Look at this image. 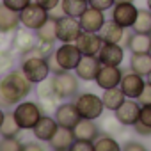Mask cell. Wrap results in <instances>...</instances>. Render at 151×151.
I'll list each match as a JSON object with an SVG mask.
<instances>
[{
  "label": "cell",
  "instance_id": "d590c367",
  "mask_svg": "<svg viewBox=\"0 0 151 151\" xmlns=\"http://www.w3.org/2000/svg\"><path fill=\"white\" fill-rule=\"evenodd\" d=\"M34 0H2V4H6L9 9H13V11H23L29 4H32Z\"/></svg>",
  "mask_w": 151,
  "mask_h": 151
},
{
  "label": "cell",
  "instance_id": "8992f818",
  "mask_svg": "<svg viewBox=\"0 0 151 151\" xmlns=\"http://www.w3.org/2000/svg\"><path fill=\"white\" fill-rule=\"evenodd\" d=\"M50 18L48 11L45 7H41L39 4L32 2L29 4L23 11H20V22H22V27L25 29H30V30H37L46 20Z\"/></svg>",
  "mask_w": 151,
  "mask_h": 151
},
{
  "label": "cell",
  "instance_id": "d6986e66",
  "mask_svg": "<svg viewBox=\"0 0 151 151\" xmlns=\"http://www.w3.org/2000/svg\"><path fill=\"white\" fill-rule=\"evenodd\" d=\"M75 140H77V137H75L73 128L59 126L57 132L53 133V137L48 140V144H50V147L55 149V151H71Z\"/></svg>",
  "mask_w": 151,
  "mask_h": 151
},
{
  "label": "cell",
  "instance_id": "5b68a950",
  "mask_svg": "<svg viewBox=\"0 0 151 151\" xmlns=\"http://www.w3.org/2000/svg\"><path fill=\"white\" fill-rule=\"evenodd\" d=\"M20 69L32 84H39L50 77L48 59H45V57H22Z\"/></svg>",
  "mask_w": 151,
  "mask_h": 151
},
{
  "label": "cell",
  "instance_id": "e575fe53",
  "mask_svg": "<svg viewBox=\"0 0 151 151\" xmlns=\"http://www.w3.org/2000/svg\"><path fill=\"white\" fill-rule=\"evenodd\" d=\"M37 96H39V100H43V98H59L53 91L52 80H48V78L37 84Z\"/></svg>",
  "mask_w": 151,
  "mask_h": 151
},
{
  "label": "cell",
  "instance_id": "bcb514c9",
  "mask_svg": "<svg viewBox=\"0 0 151 151\" xmlns=\"http://www.w3.org/2000/svg\"><path fill=\"white\" fill-rule=\"evenodd\" d=\"M34 149H41V144H37V142H29V144H23V151H34Z\"/></svg>",
  "mask_w": 151,
  "mask_h": 151
},
{
  "label": "cell",
  "instance_id": "7bdbcfd3",
  "mask_svg": "<svg viewBox=\"0 0 151 151\" xmlns=\"http://www.w3.org/2000/svg\"><path fill=\"white\" fill-rule=\"evenodd\" d=\"M137 100H139V103H140V105H146V103H151V86H149V84H146V87H144V91L140 93V96H139Z\"/></svg>",
  "mask_w": 151,
  "mask_h": 151
},
{
  "label": "cell",
  "instance_id": "f907efd6",
  "mask_svg": "<svg viewBox=\"0 0 151 151\" xmlns=\"http://www.w3.org/2000/svg\"><path fill=\"white\" fill-rule=\"evenodd\" d=\"M116 2H135V0H116Z\"/></svg>",
  "mask_w": 151,
  "mask_h": 151
},
{
  "label": "cell",
  "instance_id": "30bf717a",
  "mask_svg": "<svg viewBox=\"0 0 151 151\" xmlns=\"http://www.w3.org/2000/svg\"><path fill=\"white\" fill-rule=\"evenodd\" d=\"M37 43H39V39H37L36 32L30 30V29H25V27H23V29H16V30L13 32L11 46H13V50H14L16 53H20V55L30 52Z\"/></svg>",
  "mask_w": 151,
  "mask_h": 151
},
{
  "label": "cell",
  "instance_id": "d6a6232c",
  "mask_svg": "<svg viewBox=\"0 0 151 151\" xmlns=\"http://www.w3.org/2000/svg\"><path fill=\"white\" fill-rule=\"evenodd\" d=\"M23 144L18 137H2L0 140V151H22Z\"/></svg>",
  "mask_w": 151,
  "mask_h": 151
},
{
  "label": "cell",
  "instance_id": "603a6c76",
  "mask_svg": "<svg viewBox=\"0 0 151 151\" xmlns=\"http://www.w3.org/2000/svg\"><path fill=\"white\" fill-rule=\"evenodd\" d=\"M101 100H103V105L107 110H112L116 112L126 100L123 89L117 86V87H110V89H103V94H101Z\"/></svg>",
  "mask_w": 151,
  "mask_h": 151
},
{
  "label": "cell",
  "instance_id": "cb8c5ba5",
  "mask_svg": "<svg viewBox=\"0 0 151 151\" xmlns=\"http://www.w3.org/2000/svg\"><path fill=\"white\" fill-rule=\"evenodd\" d=\"M124 32H126L124 27H121L114 20H110V22H105V25L100 30V36L105 43H119L121 45V39H123Z\"/></svg>",
  "mask_w": 151,
  "mask_h": 151
},
{
  "label": "cell",
  "instance_id": "484cf974",
  "mask_svg": "<svg viewBox=\"0 0 151 151\" xmlns=\"http://www.w3.org/2000/svg\"><path fill=\"white\" fill-rule=\"evenodd\" d=\"M151 48V34H139L133 32L128 43V50L132 53H147Z\"/></svg>",
  "mask_w": 151,
  "mask_h": 151
},
{
  "label": "cell",
  "instance_id": "60d3db41",
  "mask_svg": "<svg viewBox=\"0 0 151 151\" xmlns=\"http://www.w3.org/2000/svg\"><path fill=\"white\" fill-rule=\"evenodd\" d=\"M133 130H135V133H139V135H142V137H149V135H151V126H147V124H144V123H140V121H137V123L133 124Z\"/></svg>",
  "mask_w": 151,
  "mask_h": 151
},
{
  "label": "cell",
  "instance_id": "4316f807",
  "mask_svg": "<svg viewBox=\"0 0 151 151\" xmlns=\"http://www.w3.org/2000/svg\"><path fill=\"white\" fill-rule=\"evenodd\" d=\"M41 43H55L57 41V20L48 18L37 30H34Z\"/></svg>",
  "mask_w": 151,
  "mask_h": 151
},
{
  "label": "cell",
  "instance_id": "f6af8a7d",
  "mask_svg": "<svg viewBox=\"0 0 151 151\" xmlns=\"http://www.w3.org/2000/svg\"><path fill=\"white\" fill-rule=\"evenodd\" d=\"M48 14H50V18H53V20H60L62 16H66V11H64L62 4H59L57 7H53L52 11H48Z\"/></svg>",
  "mask_w": 151,
  "mask_h": 151
},
{
  "label": "cell",
  "instance_id": "9c48e42d",
  "mask_svg": "<svg viewBox=\"0 0 151 151\" xmlns=\"http://www.w3.org/2000/svg\"><path fill=\"white\" fill-rule=\"evenodd\" d=\"M137 16H139V7L133 2H116L112 7V20L124 29H132Z\"/></svg>",
  "mask_w": 151,
  "mask_h": 151
},
{
  "label": "cell",
  "instance_id": "7c38bea8",
  "mask_svg": "<svg viewBox=\"0 0 151 151\" xmlns=\"http://www.w3.org/2000/svg\"><path fill=\"white\" fill-rule=\"evenodd\" d=\"M123 69L119 66H103L100 68L98 75H96V86L100 89H110V87H117L121 84L123 78Z\"/></svg>",
  "mask_w": 151,
  "mask_h": 151
},
{
  "label": "cell",
  "instance_id": "8fae6325",
  "mask_svg": "<svg viewBox=\"0 0 151 151\" xmlns=\"http://www.w3.org/2000/svg\"><path fill=\"white\" fill-rule=\"evenodd\" d=\"M140 109H142V105L139 103V100L126 98L124 103L114 112V116L123 123V126H133L140 117Z\"/></svg>",
  "mask_w": 151,
  "mask_h": 151
},
{
  "label": "cell",
  "instance_id": "3957f363",
  "mask_svg": "<svg viewBox=\"0 0 151 151\" xmlns=\"http://www.w3.org/2000/svg\"><path fill=\"white\" fill-rule=\"evenodd\" d=\"M52 86H53V91L55 94L59 96V100H69V98H75L78 94V77L77 73L73 71H60L57 75H52Z\"/></svg>",
  "mask_w": 151,
  "mask_h": 151
},
{
  "label": "cell",
  "instance_id": "ba28073f",
  "mask_svg": "<svg viewBox=\"0 0 151 151\" xmlns=\"http://www.w3.org/2000/svg\"><path fill=\"white\" fill-rule=\"evenodd\" d=\"M53 53H55V59L59 60V64L68 71H75V68L78 66L80 59L84 57L75 43H62Z\"/></svg>",
  "mask_w": 151,
  "mask_h": 151
},
{
  "label": "cell",
  "instance_id": "f546056e",
  "mask_svg": "<svg viewBox=\"0 0 151 151\" xmlns=\"http://www.w3.org/2000/svg\"><path fill=\"white\" fill-rule=\"evenodd\" d=\"M121 146L114 139V135L109 133H100L94 140V151H119Z\"/></svg>",
  "mask_w": 151,
  "mask_h": 151
},
{
  "label": "cell",
  "instance_id": "4fadbf2b",
  "mask_svg": "<svg viewBox=\"0 0 151 151\" xmlns=\"http://www.w3.org/2000/svg\"><path fill=\"white\" fill-rule=\"evenodd\" d=\"M119 87L123 89V93H124L126 98L137 100L140 96V93L144 91V87H146V78L142 77V75H139V73L130 71V73H124L123 75Z\"/></svg>",
  "mask_w": 151,
  "mask_h": 151
},
{
  "label": "cell",
  "instance_id": "ac0fdd59",
  "mask_svg": "<svg viewBox=\"0 0 151 151\" xmlns=\"http://www.w3.org/2000/svg\"><path fill=\"white\" fill-rule=\"evenodd\" d=\"M105 11H100V9H94V7H87L86 13L78 18L80 25H82V30L84 32H100L101 27L105 25Z\"/></svg>",
  "mask_w": 151,
  "mask_h": 151
},
{
  "label": "cell",
  "instance_id": "b9f144b4",
  "mask_svg": "<svg viewBox=\"0 0 151 151\" xmlns=\"http://www.w3.org/2000/svg\"><path fill=\"white\" fill-rule=\"evenodd\" d=\"M123 149L124 151H146V146L135 140H128L126 144H123Z\"/></svg>",
  "mask_w": 151,
  "mask_h": 151
},
{
  "label": "cell",
  "instance_id": "8d00e7d4",
  "mask_svg": "<svg viewBox=\"0 0 151 151\" xmlns=\"http://www.w3.org/2000/svg\"><path fill=\"white\" fill-rule=\"evenodd\" d=\"M114 4H116V0H89V6L100 11H109L114 7Z\"/></svg>",
  "mask_w": 151,
  "mask_h": 151
},
{
  "label": "cell",
  "instance_id": "c3c4849f",
  "mask_svg": "<svg viewBox=\"0 0 151 151\" xmlns=\"http://www.w3.org/2000/svg\"><path fill=\"white\" fill-rule=\"evenodd\" d=\"M146 84H149V86H151V71L146 75Z\"/></svg>",
  "mask_w": 151,
  "mask_h": 151
},
{
  "label": "cell",
  "instance_id": "f35d334b",
  "mask_svg": "<svg viewBox=\"0 0 151 151\" xmlns=\"http://www.w3.org/2000/svg\"><path fill=\"white\" fill-rule=\"evenodd\" d=\"M139 121H140V123H144V124H147V126H151V103L142 105Z\"/></svg>",
  "mask_w": 151,
  "mask_h": 151
},
{
  "label": "cell",
  "instance_id": "2e32d148",
  "mask_svg": "<svg viewBox=\"0 0 151 151\" xmlns=\"http://www.w3.org/2000/svg\"><path fill=\"white\" fill-rule=\"evenodd\" d=\"M103 39L100 36V32H82L75 45L78 46V50L82 52V55H98V52L103 46Z\"/></svg>",
  "mask_w": 151,
  "mask_h": 151
},
{
  "label": "cell",
  "instance_id": "816d5d0a",
  "mask_svg": "<svg viewBox=\"0 0 151 151\" xmlns=\"http://www.w3.org/2000/svg\"><path fill=\"white\" fill-rule=\"evenodd\" d=\"M149 55H151V48H149Z\"/></svg>",
  "mask_w": 151,
  "mask_h": 151
},
{
  "label": "cell",
  "instance_id": "ee69618b",
  "mask_svg": "<svg viewBox=\"0 0 151 151\" xmlns=\"http://www.w3.org/2000/svg\"><path fill=\"white\" fill-rule=\"evenodd\" d=\"M36 4H39L41 7H45L46 11H52L53 7H57L60 4V0H34Z\"/></svg>",
  "mask_w": 151,
  "mask_h": 151
},
{
  "label": "cell",
  "instance_id": "9a60e30c",
  "mask_svg": "<svg viewBox=\"0 0 151 151\" xmlns=\"http://www.w3.org/2000/svg\"><path fill=\"white\" fill-rule=\"evenodd\" d=\"M98 59L103 66H121L124 59V46L119 43H103L98 52Z\"/></svg>",
  "mask_w": 151,
  "mask_h": 151
},
{
  "label": "cell",
  "instance_id": "7402d4cb",
  "mask_svg": "<svg viewBox=\"0 0 151 151\" xmlns=\"http://www.w3.org/2000/svg\"><path fill=\"white\" fill-rule=\"evenodd\" d=\"M73 132H75L77 139L94 142L96 137L100 135V124H96V121H93V119H80L78 124L73 128Z\"/></svg>",
  "mask_w": 151,
  "mask_h": 151
},
{
  "label": "cell",
  "instance_id": "1f68e13d",
  "mask_svg": "<svg viewBox=\"0 0 151 151\" xmlns=\"http://www.w3.org/2000/svg\"><path fill=\"white\" fill-rule=\"evenodd\" d=\"M100 132L109 133V135L121 133V132H123V123H121L116 116H109V117L101 119V123H100Z\"/></svg>",
  "mask_w": 151,
  "mask_h": 151
},
{
  "label": "cell",
  "instance_id": "6da1fadb",
  "mask_svg": "<svg viewBox=\"0 0 151 151\" xmlns=\"http://www.w3.org/2000/svg\"><path fill=\"white\" fill-rule=\"evenodd\" d=\"M32 91V82L22 69L7 71L0 80V107H13L23 101Z\"/></svg>",
  "mask_w": 151,
  "mask_h": 151
},
{
  "label": "cell",
  "instance_id": "5bb4252c",
  "mask_svg": "<svg viewBox=\"0 0 151 151\" xmlns=\"http://www.w3.org/2000/svg\"><path fill=\"white\" fill-rule=\"evenodd\" d=\"M101 68V62L98 59V55H84L78 62V66L75 68L77 77L84 82H93L96 80V75Z\"/></svg>",
  "mask_w": 151,
  "mask_h": 151
},
{
  "label": "cell",
  "instance_id": "52a82bcc",
  "mask_svg": "<svg viewBox=\"0 0 151 151\" xmlns=\"http://www.w3.org/2000/svg\"><path fill=\"white\" fill-rule=\"evenodd\" d=\"M82 32L84 30H82L78 18L66 14L60 20H57V41H60V43H75Z\"/></svg>",
  "mask_w": 151,
  "mask_h": 151
},
{
  "label": "cell",
  "instance_id": "d4e9b609",
  "mask_svg": "<svg viewBox=\"0 0 151 151\" xmlns=\"http://www.w3.org/2000/svg\"><path fill=\"white\" fill-rule=\"evenodd\" d=\"M130 71L146 77V75L151 71V55H149V52L147 53H132V57H130Z\"/></svg>",
  "mask_w": 151,
  "mask_h": 151
},
{
  "label": "cell",
  "instance_id": "7dc6e473",
  "mask_svg": "<svg viewBox=\"0 0 151 151\" xmlns=\"http://www.w3.org/2000/svg\"><path fill=\"white\" fill-rule=\"evenodd\" d=\"M4 116H6V112L2 110V107H0V124H2V121H4Z\"/></svg>",
  "mask_w": 151,
  "mask_h": 151
},
{
  "label": "cell",
  "instance_id": "ffe728a7",
  "mask_svg": "<svg viewBox=\"0 0 151 151\" xmlns=\"http://www.w3.org/2000/svg\"><path fill=\"white\" fill-rule=\"evenodd\" d=\"M57 128H59L57 119L52 117V116H48V114H43L41 119H39V121L36 123V126L32 128V132H34V137H36L37 140L48 142V140L53 137V133L57 132Z\"/></svg>",
  "mask_w": 151,
  "mask_h": 151
},
{
  "label": "cell",
  "instance_id": "836d02e7",
  "mask_svg": "<svg viewBox=\"0 0 151 151\" xmlns=\"http://www.w3.org/2000/svg\"><path fill=\"white\" fill-rule=\"evenodd\" d=\"M14 64V53L11 50H0V73L11 71Z\"/></svg>",
  "mask_w": 151,
  "mask_h": 151
},
{
  "label": "cell",
  "instance_id": "83f0119b",
  "mask_svg": "<svg viewBox=\"0 0 151 151\" xmlns=\"http://www.w3.org/2000/svg\"><path fill=\"white\" fill-rule=\"evenodd\" d=\"M60 4L68 16L80 18L86 13V9L89 7V0H60Z\"/></svg>",
  "mask_w": 151,
  "mask_h": 151
},
{
  "label": "cell",
  "instance_id": "44dd1931",
  "mask_svg": "<svg viewBox=\"0 0 151 151\" xmlns=\"http://www.w3.org/2000/svg\"><path fill=\"white\" fill-rule=\"evenodd\" d=\"M20 25V13L9 9L6 4H0V34H13Z\"/></svg>",
  "mask_w": 151,
  "mask_h": 151
},
{
  "label": "cell",
  "instance_id": "f1b7e54d",
  "mask_svg": "<svg viewBox=\"0 0 151 151\" xmlns=\"http://www.w3.org/2000/svg\"><path fill=\"white\" fill-rule=\"evenodd\" d=\"M22 132L18 121L14 119V114L13 112H6L4 116V121L0 124V135L2 137H18V133Z\"/></svg>",
  "mask_w": 151,
  "mask_h": 151
},
{
  "label": "cell",
  "instance_id": "74e56055",
  "mask_svg": "<svg viewBox=\"0 0 151 151\" xmlns=\"http://www.w3.org/2000/svg\"><path fill=\"white\" fill-rule=\"evenodd\" d=\"M94 149V142L91 140H82V139H77L71 147V151H93Z\"/></svg>",
  "mask_w": 151,
  "mask_h": 151
},
{
  "label": "cell",
  "instance_id": "681fc988",
  "mask_svg": "<svg viewBox=\"0 0 151 151\" xmlns=\"http://www.w3.org/2000/svg\"><path fill=\"white\" fill-rule=\"evenodd\" d=\"M146 4H147V9L151 11V0H146Z\"/></svg>",
  "mask_w": 151,
  "mask_h": 151
},
{
  "label": "cell",
  "instance_id": "e0dca14e",
  "mask_svg": "<svg viewBox=\"0 0 151 151\" xmlns=\"http://www.w3.org/2000/svg\"><path fill=\"white\" fill-rule=\"evenodd\" d=\"M53 114H55L53 117L57 119L59 126H64V128H75L78 124V121L82 119L75 103H60Z\"/></svg>",
  "mask_w": 151,
  "mask_h": 151
},
{
  "label": "cell",
  "instance_id": "277c9868",
  "mask_svg": "<svg viewBox=\"0 0 151 151\" xmlns=\"http://www.w3.org/2000/svg\"><path fill=\"white\" fill-rule=\"evenodd\" d=\"M13 114L22 130H32L45 112H43L41 105L36 101H20L14 105Z\"/></svg>",
  "mask_w": 151,
  "mask_h": 151
},
{
  "label": "cell",
  "instance_id": "4dcf8cb0",
  "mask_svg": "<svg viewBox=\"0 0 151 151\" xmlns=\"http://www.w3.org/2000/svg\"><path fill=\"white\" fill-rule=\"evenodd\" d=\"M132 30L139 34H151V11L149 9H139V16Z\"/></svg>",
  "mask_w": 151,
  "mask_h": 151
},
{
  "label": "cell",
  "instance_id": "ab89813d",
  "mask_svg": "<svg viewBox=\"0 0 151 151\" xmlns=\"http://www.w3.org/2000/svg\"><path fill=\"white\" fill-rule=\"evenodd\" d=\"M48 66H50V73H52V75H57V73H60V71H66V69L59 64V60L55 59V53H52V55L48 57Z\"/></svg>",
  "mask_w": 151,
  "mask_h": 151
},
{
  "label": "cell",
  "instance_id": "7a4b0ae2",
  "mask_svg": "<svg viewBox=\"0 0 151 151\" xmlns=\"http://www.w3.org/2000/svg\"><path fill=\"white\" fill-rule=\"evenodd\" d=\"M73 103H75V107H77V110H78L82 119L98 121L103 116V110H105L101 96H98L94 93H80V94L75 96Z\"/></svg>",
  "mask_w": 151,
  "mask_h": 151
}]
</instances>
